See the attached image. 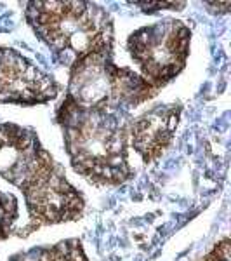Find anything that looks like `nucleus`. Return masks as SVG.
<instances>
[{"label": "nucleus", "mask_w": 231, "mask_h": 261, "mask_svg": "<svg viewBox=\"0 0 231 261\" xmlns=\"http://www.w3.org/2000/svg\"><path fill=\"white\" fill-rule=\"evenodd\" d=\"M60 84L11 47H0V105L35 107L56 99Z\"/></svg>", "instance_id": "423d86ee"}, {"label": "nucleus", "mask_w": 231, "mask_h": 261, "mask_svg": "<svg viewBox=\"0 0 231 261\" xmlns=\"http://www.w3.org/2000/svg\"><path fill=\"white\" fill-rule=\"evenodd\" d=\"M191 28L179 19H162L137 28L127 39V50L141 68V77L160 91L186 66Z\"/></svg>", "instance_id": "39448f33"}, {"label": "nucleus", "mask_w": 231, "mask_h": 261, "mask_svg": "<svg viewBox=\"0 0 231 261\" xmlns=\"http://www.w3.org/2000/svg\"><path fill=\"white\" fill-rule=\"evenodd\" d=\"M24 18L54 63L71 68L91 54L113 50V18L92 2H24Z\"/></svg>", "instance_id": "7ed1b4c3"}, {"label": "nucleus", "mask_w": 231, "mask_h": 261, "mask_svg": "<svg viewBox=\"0 0 231 261\" xmlns=\"http://www.w3.org/2000/svg\"><path fill=\"white\" fill-rule=\"evenodd\" d=\"M0 176L23 192L28 231L75 221L83 214V195L66 179L32 127L0 124Z\"/></svg>", "instance_id": "f257e3e1"}, {"label": "nucleus", "mask_w": 231, "mask_h": 261, "mask_svg": "<svg viewBox=\"0 0 231 261\" xmlns=\"http://www.w3.org/2000/svg\"><path fill=\"white\" fill-rule=\"evenodd\" d=\"M139 73L113 63V50L91 54L70 68L66 99L82 107L131 112L137 105L157 96Z\"/></svg>", "instance_id": "20e7f679"}, {"label": "nucleus", "mask_w": 231, "mask_h": 261, "mask_svg": "<svg viewBox=\"0 0 231 261\" xmlns=\"http://www.w3.org/2000/svg\"><path fill=\"white\" fill-rule=\"evenodd\" d=\"M56 122L75 172L99 187H119L134 176L129 164V112L82 107L63 99Z\"/></svg>", "instance_id": "f03ea898"}, {"label": "nucleus", "mask_w": 231, "mask_h": 261, "mask_svg": "<svg viewBox=\"0 0 231 261\" xmlns=\"http://www.w3.org/2000/svg\"><path fill=\"white\" fill-rule=\"evenodd\" d=\"M183 107L179 103L158 105L129 125V143L145 164H151L169 146L178 129Z\"/></svg>", "instance_id": "0eeeda50"}, {"label": "nucleus", "mask_w": 231, "mask_h": 261, "mask_svg": "<svg viewBox=\"0 0 231 261\" xmlns=\"http://www.w3.org/2000/svg\"><path fill=\"white\" fill-rule=\"evenodd\" d=\"M19 216L18 199L11 193L0 192V242L11 237Z\"/></svg>", "instance_id": "6e6552de"}]
</instances>
